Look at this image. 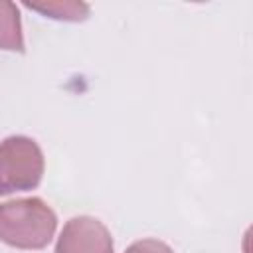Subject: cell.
Listing matches in <instances>:
<instances>
[{"label": "cell", "instance_id": "cell-3", "mask_svg": "<svg viewBox=\"0 0 253 253\" xmlns=\"http://www.w3.org/2000/svg\"><path fill=\"white\" fill-rule=\"evenodd\" d=\"M55 253H113V237L99 219L77 215L63 225Z\"/></svg>", "mask_w": 253, "mask_h": 253}, {"label": "cell", "instance_id": "cell-5", "mask_svg": "<svg viewBox=\"0 0 253 253\" xmlns=\"http://www.w3.org/2000/svg\"><path fill=\"white\" fill-rule=\"evenodd\" d=\"M30 10H36L47 18L53 20H65V22H81L89 16V6L85 2H71V0H59V2H42V4H24Z\"/></svg>", "mask_w": 253, "mask_h": 253}, {"label": "cell", "instance_id": "cell-1", "mask_svg": "<svg viewBox=\"0 0 253 253\" xmlns=\"http://www.w3.org/2000/svg\"><path fill=\"white\" fill-rule=\"evenodd\" d=\"M57 227L53 210L40 198L0 204V241L16 249H43Z\"/></svg>", "mask_w": 253, "mask_h": 253}, {"label": "cell", "instance_id": "cell-6", "mask_svg": "<svg viewBox=\"0 0 253 253\" xmlns=\"http://www.w3.org/2000/svg\"><path fill=\"white\" fill-rule=\"evenodd\" d=\"M125 253H174L164 241L158 239H140L126 247Z\"/></svg>", "mask_w": 253, "mask_h": 253}, {"label": "cell", "instance_id": "cell-4", "mask_svg": "<svg viewBox=\"0 0 253 253\" xmlns=\"http://www.w3.org/2000/svg\"><path fill=\"white\" fill-rule=\"evenodd\" d=\"M0 49L24 51L20 12L14 2L0 0Z\"/></svg>", "mask_w": 253, "mask_h": 253}, {"label": "cell", "instance_id": "cell-2", "mask_svg": "<svg viewBox=\"0 0 253 253\" xmlns=\"http://www.w3.org/2000/svg\"><path fill=\"white\" fill-rule=\"evenodd\" d=\"M43 176V154L28 136H8L0 142V196L34 190Z\"/></svg>", "mask_w": 253, "mask_h": 253}]
</instances>
